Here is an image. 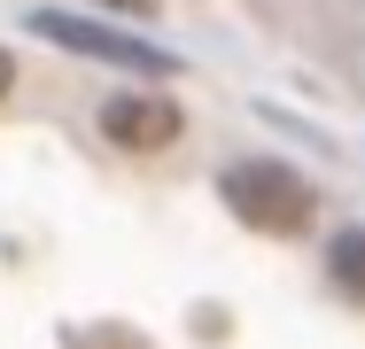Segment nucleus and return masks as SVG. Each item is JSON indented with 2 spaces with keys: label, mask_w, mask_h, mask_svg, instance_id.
I'll return each instance as SVG.
<instances>
[{
  "label": "nucleus",
  "mask_w": 365,
  "mask_h": 349,
  "mask_svg": "<svg viewBox=\"0 0 365 349\" xmlns=\"http://www.w3.org/2000/svg\"><path fill=\"white\" fill-rule=\"evenodd\" d=\"M225 209L241 217V225H257V233H303L311 225V179L295 171V163H272V155H249V163H233L218 179Z\"/></svg>",
  "instance_id": "1"
},
{
  "label": "nucleus",
  "mask_w": 365,
  "mask_h": 349,
  "mask_svg": "<svg viewBox=\"0 0 365 349\" xmlns=\"http://www.w3.org/2000/svg\"><path fill=\"white\" fill-rule=\"evenodd\" d=\"M179 125H187V109L171 93H117V101H101V132L117 147H171Z\"/></svg>",
  "instance_id": "3"
},
{
  "label": "nucleus",
  "mask_w": 365,
  "mask_h": 349,
  "mask_svg": "<svg viewBox=\"0 0 365 349\" xmlns=\"http://www.w3.org/2000/svg\"><path fill=\"white\" fill-rule=\"evenodd\" d=\"M31 31L55 39V47H71V55H93V63H125V70H140V78H171V70H179V55H163V47H148V39H125V31H109V24L63 16V8L31 16Z\"/></svg>",
  "instance_id": "2"
},
{
  "label": "nucleus",
  "mask_w": 365,
  "mask_h": 349,
  "mask_svg": "<svg viewBox=\"0 0 365 349\" xmlns=\"http://www.w3.org/2000/svg\"><path fill=\"white\" fill-rule=\"evenodd\" d=\"M8 85H16V63H8V47H0V101H8Z\"/></svg>",
  "instance_id": "6"
},
{
  "label": "nucleus",
  "mask_w": 365,
  "mask_h": 349,
  "mask_svg": "<svg viewBox=\"0 0 365 349\" xmlns=\"http://www.w3.org/2000/svg\"><path fill=\"white\" fill-rule=\"evenodd\" d=\"M101 8H117V16H133V24H148V16L163 8V0H101Z\"/></svg>",
  "instance_id": "5"
},
{
  "label": "nucleus",
  "mask_w": 365,
  "mask_h": 349,
  "mask_svg": "<svg viewBox=\"0 0 365 349\" xmlns=\"http://www.w3.org/2000/svg\"><path fill=\"white\" fill-rule=\"evenodd\" d=\"M327 272H334V287H342V295H358V303H365V233H334Z\"/></svg>",
  "instance_id": "4"
}]
</instances>
